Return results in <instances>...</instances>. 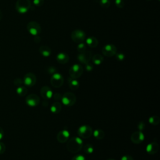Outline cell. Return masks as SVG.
Returning a JSON list of instances; mask_svg holds the SVG:
<instances>
[{
    "mask_svg": "<svg viewBox=\"0 0 160 160\" xmlns=\"http://www.w3.org/2000/svg\"><path fill=\"white\" fill-rule=\"evenodd\" d=\"M67 141L66 148L71 153H76L82 148V141L79 137H72Z\"/></svg>",
    "mask_w": 160,
    "mask_h": 160,
    "instance_id": "obj_1",
    "label": "cell"
},
{
    "mask_svg": "<svg viewBox=\"0 0 160 160\" xmlns=\"http://www.w3.org/2000/svg\"><path fill=\"white\" fill-rule=\"evenodd\" d=\"M31 8L30 0H18L16 3V9L21 14L26 13Z\"/></svg>",
    "mask_w": 160,
    "mask_h": 160,
    "instance_id": "obj_2",
    "label": "cell"
},
{
    "mask_svg": "<svg viewBox=\"0 0 160 160\" xmlns=\"http://www.w3.org/2000/svg\"><path fill=\"white\" fill-rule=\"evenodd\" d=\"M76 98L74 94L70 92H65L61 98V101L63 104L66 106H72L76 102Z\"/></svg>",
    "mask_w": 160,
    "mask_h": 160,
    "instance_id": "obj_3",
    "label": "cell"
},
{
    "mask_svg": "<svg viewBox=\"0 0 160 160\" xmlns=\"http://www.w3.org/2000/svg\"><path fill=\"white\" fill-rule=\"evenodd\" d=\"M28 32L32 36H38L41 32V28L39 23L36 21H31L27 24Z\"/></svg>",
    "mask_w": 160,
    "mask_h": 160,
    "instance_id": "obj_4",
    "label": "cell"
},
{
    "mask_svg": "<svg viewBox=\"0 0 160 160\" xmlns=\"http://www.w3.org/2000/svg\"><path fill=\"white\" fill-rule=\"evenodd\" d=\"M83 72L82 67L79 64H73L69 70V73L71 78L73 79H77L79 78Z\"/></svg>",
    "mask_w": 160,
    "mask_h": 160,
    "instance_id": "obj_5",
    "label": "cell"
},
{
    "mask_svg": "<svg viewBox=\"0 0 160 160\" xmlns=\"http://www.w3.org/2000/svg\"><path fill=\"white\" fill-rule=\"evenodd\" d=\"M71 37L75 42H82L86 39V33L81 29H75L71 32Z\"/></svg>",
    "mask_w": 160,
    "mask_h": 160,
    "instance_id": "obj_6",
    "label": "cell"
},
{
    "mask_svg": "<svg viewBox=\"0 0 160 160\" xmlns=\"http://www.w3.org/2000/svg\"><path fill=\"white\" fill-rule=\"evenodd\" d=\"M78 134L82 138H88L92 134V129L88 125H82L80 126L78 130Z\"/></svg>",
    "mask_w": 160,
    "mask_h": 160,
    "instance_id": "obj_7",
    "label": "cell"
},
{
    "mask_svg": "<svg viewBox=\"0 0 160 160\" xmlns=\"http://www.w3.org/2000/svg\"><path fill=\"white\" fill-rule=\"evenodd\" d=\"M50 82L51 85L56 88H60L63 84L64 79L62 75L59 73L55 72L53 74L52 77L51 78Z\"/></svg>",
    "mask_w": 160,
    "mask_h": 160,
    "instance_id": "obj_8",
    "label": "cell"
},
{
    "mask_svg": "<svg viewBox=\"0 0 160 160\" xmlns=\"http://www.w3.org/2000/svg\"><path fill=\"white\" fill-rule=\"evenodd\" d=\"M117 48L116 47L112 44H108L103 46L102 49V52L103 55L106 57H112L114 56L116 53Z\"/></svg>",
    "mask_w": 160,
    "mask_h": 160,
    "instance_id": "obj_9",
    "label": "cell"
},
{
    "mask_svg": "<svg viewBox=\"0 0 160 160\" xmlns=\"http://www.w3.org/2000/svg\"><path fill=\"white\" fill-rule=\"evenodd\" d=\"M25 101L29 106L35 107L38 106L40 102V98L38 95L35 94H31L26 97Z\"/></svg>",
    "mask_w": 160,
    "mask_h": 160,
    "instance_id": "obj_10",
    "label": "cell"
},
{
    "mask_svg": "<svg viewBox=\"0 0 160 160\" xmlns=\"http://www.w3.org/2000/svg\"><path fill=\"white\" fill-rule=\"evenodd\" d=\"M24 84L29 87H31L36 84V77L32 72H28L25 74L23 78Z\"/></svg>",
    "mask_w": 160,
    "mask_h": 160,
    "instance_id": "obj_11",
    "label": "cell"
},
{
    "mask_svg": "<svg viewBox=\"0 0 160 160\" xmlns=\"http://www.w3.org/2000/svg\"><path fill=\"white\" fill-rule=\"evenodd\" d=\"M92 58V53L89 51H84L82 52H79L78 55V59L79 62L82 64H86L89 62L90 59Z\"/></svg>",
    "mask_w": 160,
    "mask_h": 160,
    "instance_id": "obj_12",
    "label": "cell"
},
{
    "mask_svg": "<svg viewBox=\"0 0 160 160\" xmlns=\"http://www.w3.org/2000/svg\"><path fill=\"white\" fill-rule=\"evenodd\" d=\"M144 139V135L142 131L134 132L131 136V140L134 144H139Z\"/></svg>",
    "mask_w": 160,
    "mask_h": 160,
    "instance_id": "obj_13",
    "label": "cell"
},
{
    "mask_svg": "<svg viewBox=\"0 0 160 160\" xmlns=\"http://www.w3.org/2000/svg\"><path fill=\"white\" fill-rule=\"evenodd\" d=\"M70 134L68 130L64 129L59 131L57 135V139L61 143H64L69 139Z\"/></svg>",
    "mask_w": 160,
    "mask_h": 160,
    "instance_id": "obj_14",
    "label": "cell"
},
{
    "mask_svg": "<svg viewBox=\"0 0 160 160\" xmlns=\"http://www.w3.org/2000/svg\"><path fill=\"white\" fill-rule=\"evenodd\" d=\"M40 93L41 96L45 99H48L52 98V91L51 88L48 86H44L41 88Z\"/></svg>",
    "mask_w": 160,
    "mask_h": 160,
    "instance_id": "obj_15",
    "label": "cell"
},
{
    "mask_svg": "<svg viewBox=\"0 0 160 160\" xmlns=\"http://www.w3.org/2000/svg\"><path fill=\"white\" fill-rule=\"evenodd\" d=\"M159 150V145L156 142H152L148 144L146 146V151L149 154H156Z\"/></svg>",
    "mask_w": 160,
    "mask_h": 160,
    "instance_id": "obj_16",
    "label": "cell"
},
{
    "mask_svg": "<svg viewBox=\"0 0 160 160\" xmlns=\"http://www.w3.org/2000/svg\"><path fill=\"white\" fill-rule=\"evenodd\" d=\"M69 56L65 52H59L56 56L57 61L62 64L67 63L69 61Z\"/></svg>",
    "mask_w": 160,
    "mask_h": 160,
    "instance_id": "obj_17",
    "label": "cell"
},
{
    "mask_svg": "<svg viewBox=\"0 0 160 160\" xmlns=\"http://www.w3.org/2000/svg\"><path fill=\"white\" fill-rule=\"evenodd\" d=\"M39 51L41 53V54L44 57H48L51 54V50L50 48L45 45L40 46V48H39Z\"/></svg>",
    "mask_w": 160,
    "mask_h": 160,
    "instance_id": "obj_18",
    "label": "cell"
},
{
    "mask_svg": "<svg viewBox=\"0 0 160 160\" xmlns=\"http://www.w3.org/2000/svg\"><path fill=\"white\" fill-rule=\"evenodd\" d=\"M86 44L90 48H96L98 44V41L95 37L90 36L86 39Z\"/></svg>",
    "mask_w": 160,
    "mask_h": 160,
    "instance_id": "obj_19",
    "label": "cell"
},
{
    "mask_svg": "<svg viewBox=\"0 0 160 160\" xmlns=\"http://www.w3.org/2000/svg\"><path fill=\"white\" fill-rule=\"evenodd\" d=\"M68 80L69 86L71 90L74 91L79 88V83L76 79H73L72 78H69Z\"/></svg>",
    "mask_w": 160,
    "mask_h": 160,
    "instance_id": "obj_20",
    "label": "cell"
},
{
    "mask_svg": "<svg viewBox=\"0 0 160 160\" xmlns=\"http://www.w3.org/2000/svg\"><path fill=\"white\" fill-rule=\"evenodd\" d=\"M62 109V105L59 102H54L52 104L51 108H50V111L51 112L54 114H58L60 112Z\"/></svg>",
    "mask_w": 160,
    "mask_h": 160,
    "instance_id": "obj_21",
    "label": "cell"
},
{
    "mask_svg": "<svg viewBox=\"0 0 160 160\" xmlns=\"http://www.w3.org/2000/svg\"><path fill=\"white\" fill-rule=\"evenodd\" d=\"M92 61L93 63L95 64L96 65H99L103 62L104 58L102 55L99 54H96L92 57Z\"/></svg>",
    "mask_w": 160,
    "mask_h": 160,
    "instance_id": "obj_22",
    "label": "cell"
},
{
    "mask_svg": "<svg viewBox=\"0 0 160 160\" xmlns=\"http://www.w3.org/2000/svg\"><path fill=\"white\" fill-rule=\"evenodd\" d=\"M92 134L94 137L97 139H102L104 138L105 136L104 132L101 129H97L94 130V131L92 132Z\"/></svg>",
    "mask_w": 160,
    "mask_h": 160,
    "instance_id": "obj_23",
    "label": "cell"
},
{
    "mask_svg": "<svg viewBox=\"0 0 160 160\" xmlns=\"http://www.w3.org/2000/svg\"><path fill=\"white\" fill-rule=\"evenodd\" d=\"M16 92L20 96H24L28 92V89L26 87L20 86L16 89Z\"/></svg>",
    "mask_w": 160,
    "mask_h": 160,
    "instance_id": "obj_24",
    "label": "cell"
},
{
    "mask_svg": "<svg viewBox=\"0 0 160 160\" xmlns=\"http://www.w3.org/2000/svg\"><path fill=\"white\" fill-rule=\"evenodd\" d=\"M148 121H149V122L150 124L156 126V125H158L159 123L160 119L158 116H151L149 118Z\"/></svg>",
    "mask_w": 160,
    "mask_h": 160,
    "instance_id": "obj_25",
    "label": "cell"
},
{
    "mask_svg": "<svg viewBox=\"0 0 160 160\" xmlns=\"http://www.w3.org/2000/svg\"><path fill=\"white\" fill-rule=\"evenodd\" d=\"M94 147L91 144H86L84 147V151L87 154H91L94 152Z\"/></svg>",
    "mask_w": 160,
    "mask_h": 160,
    "instance_id": "obj_26",
    "label": "cell"
},
{
    "mask_svg": "<svg viewBox=\"0 0 160 160\" xmlns=\"http://www.w3.org/2000/svg\"><path fill=\"white\" fill-rule=\"evenodd\" d=\"M99 4L103 8H108L109 7L111 2L109 0H100Z\"/></svg>",
    "mask_w": 160,
    "mask_h": 160,
    "instance_id": "obj_27",
    "label": "cell"
},
{
    "mask_svg": "<svg viewBox=\"0 0 160 160\" xmlns=\"http://www.w3.org/2000/svg\"><path fill=\"white\" fill-rule=\"evenodd\" d=\"M86 44H84L83 42L79 43V44L77 46V50L79 52H82L86 51Z\"/></svg>",
    "mask_w": 160,
    "mask_h": 160,
    "instance_id": "obj_28",
    "label": "cell"
},
{
    "mask_svg": "<svg viewBox=\"0 0 160 160\" xmlns=\"http://www.w3.org/2000/svg\"><path fill=\"white\" fill-rule=\"evenodd\" d=\"M116 6L119 8H122L124 6V1L123 0H115Z\"/></svg>",
    "mask_w": 160,
    "mask_h": 160,
    "instance_id": "obj_29",
    "label": "cell"
},
{
    "mask_svg": "<svg viewBox=\"0 0 160 160\" xmlns=\"http://www.w3.org/2000/svg\"><path fill=\"white\" fill-rule=\"evenodd\" d=\"M115 56H116V59L119 61L124 60V59L125 58V55L123 53H121V52H120V53H116Z\"/></svg>",
    "mask_w": 160,
    "mask_h": 160,
    "instance_id": "obj_30",
    "label": "cell"
},
{
    "mask_svg": "<svg viewBox=\"0 0 160 160\" xmlns=\"http://www.w3.org/2000/svg\"><path fill=\"white\" fill-rule=\"evenodd\" d=\"M145 127H146V124L143 121L139 122L138 124V128L140 131H142V130H144L145 129Z\"/></svg>",
    "mask_w": 160,
    "mask_h": 160,
    "instance_id": "obj_31",
    "label": "cell"
},
{
    "mask_svg": "<svg viewBox=\"0 0 160 160\" xmlns=\"http://www.w3.org/2000/svg\"><path fill=\"white\" fill-rule=\"evenodd\" d=\"M44 2V0H33V4L36 6H41Z\"/></svg>",
    "mask_w": 160,
    "mask_h": 160,
    "instance_id": "obj_32",
    "label": "cell"
},
{
    "mask_svg": "<svg viewBox=\"0 0 160 160\" xmlns=\"http://www.w3.org/2000/svg\"><path fill=\"white\" fill-rule=\"evenodd\" d=\"M71 160H86L84 156L82 154H77L74 156Z\"/></svg>",
    "mask_w": 160,
    "mask_h": 160,
    "instance_id": "obj_33",
    "label": "cell"
},
{
    "mask_svg": "<svg viewBox=\"0 0 160 160\" xmlns=\"http://www.w3.org/2000/svg\"><path fill=\"white\" fill-rule=\"evenodd\" d=\"M22 82L23 81H22V79L19 78H17L14 80V84L18 86H20L22 84Z\"/></svg>",
    "mask_w": 160,
    "mask_h": 160,
    "instance_id": "obj_34",
    "label": "cell"
},
{
    "mask_svg": "<svg viewBox=\"0 0 160 160\" xmlns=\"http://www.w3.org/2000/svg\"><path fill=\"white\" fill-rule=\"evenodd\" d=\"M54 98V100H56V101H58V100H60L61 99V98H62V95L60 94V93H58V92H56L54 94H52V96Z\"/></svg>",
    "mask_w": 160,
    "mask_h": 160,
    "instance_id": "obj_35",
    "label": "cell"
},
{
    "mask_svg": "<svg viewBox=\"0 0 160 160\" xmlns=\"http://www.w3.org/2000/svg\"><path fill=\"white\" fill-rule=\"evenodd\" d=\"M5 150H6L5 144L3 142H0V154H3L5 152Z\"/></svg>",
    "mask_w": 160,
    "mask_h": 160,
    "instance_id": "obj_36",
    "label": "cell"
},
{
    "mask_svg": "<svg viewBox=\"0 0 160 160\" xmlns=\"http://www.w3.org/2000/svg\"><path fill=\"white\" fill-rule=\"evenodd\" d=\"M86 66H85V68L88 71H91L93 69V66L92 65V64L89 63V62H88L86 64H85Z\"/></svg>",
    "mask_w": 160,
    "mask_h": 160,
    "instance_id": "obj_37",
    "label": "cell"
},
{
    "mask_svg": "<svg viewBox=\"0 0 160 160\" xmlns=\"http://www.w3.org/2000/svg\"><path fill=\"white\" fill-rule=\"evenodd\" d=\"M56 69L52 66L49 67L48 69V72H49V74H54L56 72Z\"/></svg>",
    "mask_w": 160,
    "mask_h": 160,
    "instance_id": "obj_38",
    "label": "cell"
},
{
    "mask_svg": "<svg viewBox=\"0 0 160 160\" xmlns=\"http://www.w3.org/2000/svg\"><path fill=\"white\" fill-rule=\"evenodd\" d=\"M121 160H134L132 157L129 155H124L121 157Z\"/></svg>",
    "mask_w": 160,
    "mask_h": 160,
    "instance_id": "obj_39",
    "label": "cell"
},
{
    "mask_svg": "<svg viewBox=\"0 0 160 160\" xmlns=\"http://www.w3.org/2000/svg\"><path fill=\"white\" fill-rule=\"evenodd\" d=\"M4 136V131L3 129L0 127V140L3 138Z\"/></svg>",
    "mask_w": 160,
    "mask_h": 160,
    "instance_id": "obj_40",
    "label": "cell"
},
{
    "mask_svg": "<svg viewBox=\"0 0 160 160\" xmlns=\"http://www.w3.org/2000/svg\"><path fill=\"white\" fill-rule=\"evenodd\" d=\"M34 41L36 42H39L41 41V38L38 35V36H35L34 38Z\"/></svg>",
    "mask_w": 160,
    "mask_h": 160,
    "instance_id": "obj_41",
    "label": "cell"
},
{
    "mask_svg": "<svg viewBox=\"0 0 160 160\" xmlns=\"http://www.w3.org/2000/svg\"><path fill=\"white\" fill-rule=\"evenodd\" d=\"M2 18V12H1V10H0V21L1 20Z\"/></svg>",
    "mask_w": 160,
    "mask_h": 160,
    "instance_id": "obj_42",
    "label": "cell"
},
{
    "mask_svg": "<svg viewBox=\"0 0 160 160\" xmlns=\"http://www.w3.org/2000/svg\"><path fill=\"white\" fill-rule=\"evenodd\" d=\"M106 160H115V159H112V158H109V159H106Z\"/></svg>",
    "mask_w": 160,
    "mask_h": 160,
    "instance_id": "obj_43",
    "label": "cell"
},
{
    "mask_svg": "<svg viewBox=\"0 0 160 160\" xmlns=\"http://www.w3.org/2000/svg\"><path fill=\"white\" fill-rule=\"evenodd\" d=\"M148 1H150V0H148Z\"/></svg>",
    "mask_w": 160,
    "mask_h": 160,
    "instance_id": "obj_44",
    "label": "cell"
}]
</instances>
